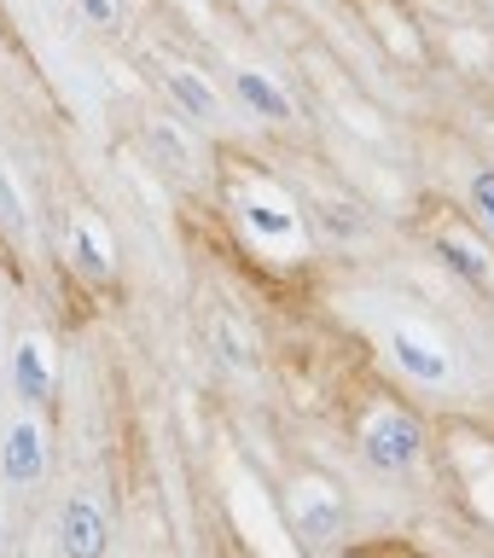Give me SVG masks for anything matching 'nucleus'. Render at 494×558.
<instances>
[{"label":"nucleus","mask_w":494,"mask_h":558,"mask_svg":"<svg viewBox=\"0 0 494 558\" xmlns=\"http://www.w3.org/2000/svg\"><path fill=\"white\" fill-rule=\"evenodd\" d=\"M41 471H47V436H41L35 418H17V425L7 430V442H0V477H7L12 488H29Z\"/></svg>","instance_id":"9d476101"},{"label":"nucleus","mask_w":494,"mask_h":558,"mask_svg":"<svg viewBox=\"0 0 494 558\" xmlns=\"http://www.w3.org/2000/svg\"><path fill=\"white\" fill-rule=\"evenodd\" d=\"M356 436H361L366 465L390 471V477L413 471V465H419V453H425V425H419L408 408H396V401H373V408L361 413Z\"/></svg>","instance_id":"f03ea898"},{"label":"nucleus","mask_w":494,"mask_h":558,"mask_svg":"<svg viewBox=\"0 0 494 558\" xmlns=\"http://www.w3.org/2000/svg\"><path fill=\"white\" fill-rule=\"evenodd\" d=\"M286 518H291V530L303 547H338V535H344V495L332 488L326 477H297L291 483V495H286Z\"/></svg>","instance_id":"20e7f679"},{"label":"nucleus","mask_w":494,"mask_h":558,"mask_svg":"<svg viewBox=\"0 0 494 558\" xmlns=\"http://www.w3.org/2000/svg\"><path fill=\"white\" fill-rule=\"evenodd\" d=\"M227 216L239 221V233L262 244L268 256H303L309 251V216L297 204L291 186H279L274 174H233L227 186Z\"/></svg>","instance_id":"f257e3e1"},{"label":"nucleus","mask_w":494,"mask_h":558,"mask_svg":"<svg viewBox=\"0 0 494 558\" xmlns=\"http://www.w3.org/2000/svg\"><path fill=\"white\" fill-rule=\"evenodd\" d=\"M70 262L87 274V279H111L117 274V251H111V233H105L99 216H82L70 227Z\"/></svg>","instance_id":"f8f14e48"},{"label":"nucleus","mask_w":494,"mask_h":558,"mask_svg":"<svg viewBox=\"0 0 494 558\" xmlns=\"http://www.w3.org/2000/svg\"><path fill=\"white\" fill-rule=\"evenodd\" d=\"M356 17L396 64H425L431 59V41H425V29H419L408 0H356Z\"/></svg>","instance_id":"39448f33"},{"label":"nucleus","mask_w":494,"mask_h":558,"mask_svg":"<svg viewBox=\"0 0 494 558\" xmlns=\"http://www.w3.org/2000/svg\"><path fill=\"white\" fill-rule=\"evenodd\" d=\"M227 94H233V105H244L256 122H274V129H291L297 122V94L262 64L239 59L233 70H227Z\"/></svg>","instance_id":"0eeeda50"},{"label":"nucleus","mask_w":494,"mask_h":558,"mask_svg":"<svg viewBox=\"0 0 494 558\" xmlns=\"http://www.w3.org/2000/svg\"><path fill=\"white\" fill-rule=\"evenodd\" d=\"M164 94H169V105L181 111L186 122H198V129H216L221 122V94H216V82L204 76V70H192V64H169L164 70Z\"/></svg>","instance_id":"1a4fd4ad"},{"label":"nucleus","mask_w":494,"mask_h":558,"mask_svg":"<svg viewBox=\"0 0 494 558\" xmlns=\"http://www.w3.org/2000/svg\"><path fill=\"white\" fill-rule=\"evenodd\" d=\"M384 349H390L396 373H408L413 384H425V390H448V384L460 378L454 349L436 338L425 320H390L384 326Z\"/></svg>","instance_id":"7ed1b4c3"},{"label":"nucleus","mask_w":494,"mask_h":558,"mask_svg":"<svg viewBox=\"0 0 494 558\" xmlns=\"http://www.w3.org/2000/svg\"><path fill=\"white\" fill-rule=\"evenodd\" d=\"M59 547H64V558H105V547H111V518H105V506L94 495L64 500Z\"/></svg>","instance_id":"6e6552de"},{"label":"nucleus","mask_w":494,"mask_h":558,"mask_svg":"<svg viewBox=\"0 0 494 558\" xmlns=\"http://www.w3.org/2000/svg\"><path fill=\"white\" fill-rule=\"evenodd\" d=\"M431 256L443 262L454 279H466L471 291H494V244L466 221H443L431 233Z\"/></svg>","instance_id":"423d86ee"},{"label":"nucleus","mask_w":494,"mask_h":558,"mask_svg":"<svg viewBox=\"0 0 494 558\" xmlns=\"http://www.w3.org/2000/svg\"><path fill=\"white\" fill-rule=\"evenodd\" d=\"M209 343H216V355H221L227 373H239V378L256 373V343H251V331H244L239 314H221V320L209 326Z\"/></svg>","instance_id":"ddd939ff"},{"label":"nucleus","mask_w":494,"mask_h":558,"mask_svg":"<svg viewBox=\"0 0 494 558\" xmlns=\"http://www.w3.org/2000/svg\"><path fill=\"white\" fill-rule=\"evenodd\" d=\"M152 140H157V151H164V157H169V163L181 169V174L192 169V146H181V134H174L169 122H157V129H152Z\"/></svg>","instance_id":"2eb2a0df"},{"label":"nucleus","mask_w":494,"mask_h":558,"mask_svg":"<svg viewBox=\"0 0 494 558\" xmlns=\"http://www.w3.org/2000/svg\"><path fill=\"white\" fill-rule=\"evenodd\" d=\"M471 500H478V506H483V512L494 518V471H483V477H478V483H471Z\"/></svg>","instance_id":"a211bd4d"},{"label":"nucleus","mask_w":494,"mask_h":558,"mask_svg":"<svg viewBox=\"0 0 494 558\" xmlns=\"http://www.w3.org/2000/svg\"><path fill=\"white\" fill-rule=\"evenodd\" d=\"M466 209H471V227L494 244V169H471L466 174Z\"/></svg>","instance_id":"4468645a"},{"label":"nucleus","mask_w":494,"mask_h":558,"mask_svg":"<svg viewBox=\"0 0 494 558\" xmlns=\"http://www.w3.org/2000/svg\"><path fill=\"white\" fill-rule=\"evenodd\" d=\"M76 12H82L94 29H117V17H122L117 0H76Z\"/></svg>","instance_id":"dca6fc26"},{"label":"nucleus","mask_w":494,"mask_h":558,"mask_svg":"<svg viewBox=\"0 0 494 558\" xmlns=\"http://www.w3.org/2000/svg\"><path fill=\"white\" fill-rule=\"evenodd\" d=\"M12 384H17V396H24V408H47V396H52V355H47L41 338H24L12 349Z\"/></svg>","instance_id":"9b49d317"},{"label":"nucleus","mask_w":494,"mask_h":558,"mask_svg":"<svg viewBox=\"0 0 494 558\" xmlns=\"http://www.w3.org/2000/svg\"><path fill=\"white\" fill-rule=\"evenodd\" d=\"M0 209L12 216V227H17V233L29 227V216H24V204H17V186H12V174H7V169H0Z\"/></svg>","instance_id":"f3484780"}]
</instances>
